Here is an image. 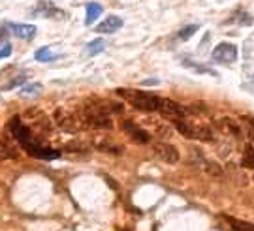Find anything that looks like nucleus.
<instances>
[{"mask_svg": "<svg viewBox=\"0 0 254 231\" xmlns=\"http://www.w3.org/2000/svg\"><path fill=\"white\" fill-rule=\"evenodd\" d=\"M218 128L224 133H228V135H234V137H243V135H245L243 124L237 122L236 118H230V116L220 118V120H218Z\"/></svg>", "mask_w": 254, "mask_h": 231, "instance_id": "12", "label": "nucleus"}, {"mask_svg": "<svg viewBox=\"0 0 254 231\" xmlns=\"http://www.w3.org/2000/svg\"><path fill=\"white\" fill-rule=\"evenodd\" d=\"M241 124H243V130H245V137L247 139H254V118L253 116H245L241 118Z\"/></svg>", "mask_w": 254, "mask_h": 231, "instance_id": "19", "label": "nucleus"}, {"mask_svg": "<svg viewBox=\"0 0 254 231\" xmlns=\"http://www.w3.org/2000/svg\"><path fill=\"white\" fill-rule=\"evenodd\" d=\"M226 220H228V224H230L232 231H254V224H251V222L237 220V218H234V216H228Z\"/></svg>", "mask_w": 254, "mask_h": 231, "instance_id": "17", "label": "nucleus"}, {"mask_svg": "<svg viewBox=\"0 0 254 231\" xmlns=\"http://www.w3.org/2000/svg\"><path fill=\"white\" fill-rule=\"evenodd\" d=\"M32 13L38 15V17L53 19V21H63V19H66V11L59 9L57 6H53V4H46V2H40L38 9H34Z\"/></svg>", "mask_w": 254, "mask_h": 231, "instance_id": "10", "label": "nucleus"}, {"mask_svg": "<svg viewBox=\"0 0 254 231\" xmlns=\"http://www.w3.org/2000/svg\"><path fill=\"white\" fill-rule=\"evenodd\" d=\"M211 58L218 64H234L237 60V47L230 42H222L213 49Z\"/></svg>", "mask_w": 254, "mask_h": 231, "instance_id": "6", "label": "nucleus"}, {"mask_svg": "<svg viewBox=\"0 0 254 231\" xmlns=\"http://www.w3.org/2000/svg\"><path fill=\"white\" fill-rule=\"evenodd\" d=\"M153 154L158 158V160L166 162V164H177L179 162V151L173 147V145H170V143H154L153 145Z\"/></svg>", "mask_w": 254, "mask_h": 231, "instance_id": "7", "label": "nucleus"}, {"mask_svg": "<svg viewBox=\"0 0 254 231\" xmlns=\"http://www.w3.org/2000/svg\"><path fill=\"white\" fill-rule=\"evenodd\" d=\"M6 27L8 30H11V34L19 38V40H34V36H36V27L34 25H17V23H6Z\"/></svg>", "mask_w": 254, "mask_h": 231, "instance_id": "11", "label": "nucleus"}, {"mask_svg": "<svg viewBox=\"0 0 254 231\" xmlns=\"http://www.w3.org/2000/svg\"><path fill=\"white\" fill-rule=\"evenodd\" d=\"M123 27V19L119 17V15H109L102 21L100 25H96V32L98 34H113V32H117L119 28Z\"/></svg>", "mask_w": 254, "mask_h": 231, "instance_id": "13", "label": "nucleus"}, {"mask_svg": "<svg viewBox=\"0 0 254 231\" xmlns=\"http://www.w3.org/2000/svg\"><path fill=\"white\" fill-rule=\"evenodd\" d=\"M175 128L179 133H183L185 137H190V139H200V141H211L213 139L211 126L198 124V122H192L189 118H183L179 122H175Z\"/></svg>", "mask_w": 254, "mask_h": 231, "instance_id": "2", "label": "nucleus"}, {"mask_svg": "<svg viewBox=\"0 0 254 231\" xmlns=\"http://www.w3.org/2000/svg\"><path fill=\"white\" fill-rule=\"evenodd\" d=\"M158 113H160L164 118L172 120L173 124L189 116L187 107H183L181 104H177V102H173V100H164V98H162V102H160V109H158Z\"/></svg>", "mask_w": 254, "mask_h": 231, "instance_id": "4", "label": "nucleus"}, {"mask_svg": "<svg viewBox=\"0 0 254 231\" xmlns=\"http://www.w3.org/2000/svg\"><path fill=\"white\" fill-rule=\"evenodd\" d=\"M198 25H187V27L185 28H181V30H179V40H183V42H187V40H190L192 38V34H196V32H198Z\"/></svg>", "mask_w": 254, "mask_h": 231, "instance_id": "21", "label": "nucleus"}, {"mask_svg": "<svg viewBox=\"0 0 254 231\" xmlns=\"http://www.w3.org/2000/svg\"><path fill=\"white\" fill-rule=\"evenodd\" d=\"M121 126H123V132H127L134 143L147 145V143L151 141V133L147 132V130H143L141 126H137L136 122H132V120H123Z\"/></svg>", "mask_w": 254, "mask_h": 231, "instance_id": "9", "label": "nucleus"}, {"mask_svg": "<svg viewBox=\"0 0 254 231\" xmlns=\"http://www.w3.org/2000/svg\"><path fill=\"white\" fill-rule=\"evenodd\" d=\"M55 120H57V124L61 126L63 130H66V132H77V130L85 128L81 122L79 113L73 115V113H68V111H64V109H57V111H55Z\"/></svg>", "mask_w": 254, "mask_h": 231, "instance_id": "5", "label": "nucleus"}, {"mask_svg": "<svg viewBox=\"0 0 254 231\" xmlns=\"http://www.w3.org/2000/svg\"><path fill=\"white\" fill-rule=\"evenodd\" d=\"M104 49H106V42H104V40H100V38H98V40H92L91 44L87 45V53L91 55V57H92V55L102 53Z\"/></svg>", "mask_w": 254, "mask_h": 231, "instance_id": "20", "label": "nucleus"}, {"mask_svg": "<svg viewBox=\"0 0 254 231\" xmlns=\"http://www.w3.org/2000/svg\"><path fill=\"white\" fill-rule=\"evenodd\" d=\"M143 85H158V79H145Z\"/></svg>", "mask_w": 254, "mask_h": 231, "instance_id": "24", "label": "nucleus"}, {"mask_svg": "<svg viewBox=\"0 0 254 231\" xmlns=\"http://www.w3.org/2000/svg\"><path fill=\"white\" fill-rule=\"evenodd\" d=\"M34 58H36L38 62H49V60L59 58V55L55 53L53 49H49V47H40L36 53H34Z\"/></svg>", "mask_w": 254, "mask_h": 231, "instance_id": "18", "label": "nucleus"}, {"mask_svg": "<svg viewBox=\"0 0 254 231\" xmlns=\"http://www.w3.org/2000/svg\"><path fill=\"white\" fill-rule=\"evenodd\" d=\"M9 55H11V45L4 44V47L0 49V58H8Z\"/></svg>", "mask_w": 254, "mask_h": 231, "instance_id": "23", "label": "nucleus"}, {"mask_svg": "<svg viewBox=\"0 0 254 231\" xmlns=\"http://www.w3.org/2000/svg\"><path fill=\"white\" fill-rule=\"evenodd\" d=\"M253 83H254V75H253Z\"/></svg>", "mask_w": 254, "mask_h": 231, "instance_id": "25", "label": "nucleus"}, {"mask_svg": "<svg viewBox=\"0 0 254 231\" xmlns=\"http://www.w3.org/2000/svg\"><path fill=\"white\" fill-rule=\"evenodd\" d=\"M241 164L249 169H254V149L253 147H247L245 149V154H243V160Z\"/></svg>", "mask_w": 254, "mask_h": 231, "instance_id": "22", "label": "nucleus"}, {"mask_svg": "<svg viewBox=\"0 0 254 231\" xmlns=\"http://www.w3.org/2000/svg\"><path fill=\"white\" fill-rule=\"evenodd\" d=\"M94 147L102 152H109V154H121V147L115 145V139H111V137H96L94 139Z\"/></svg>", "mask_w": 254, "mask_h": 231, "instance_id": "14", "label": "nucleus"}, {"mask_svg": "<svg viewBox=\"0 0 254 231\" xmlns=\"http://www.w3.org/2000/svg\"><path fill=\"white\" fill-rule=\"evenodd\" d=\"M9 133L13 135V139L21 145V147H25L28 143H34L36 141V137H34V133L32 130L28 128L25 122H23V118H19V116H13L11 120H9Z\"/></svg>", "mask_w": 254, "mask_h": 231, "instance_id": "3", "label": "nucleus"}, {"mask_svg": "<svg viewBox=\"0 0 254 231\" xmlns=\"http://www.w3.org/2000/svg\"><path fill=\"white\" fill-rule=\"evenodd\" d=\"M23 149H25V152H28L32 158H38V160H57V158L61 156L59 151H53V149H49V147H44L40 141L28 143Z\"/></svg>", "mask_w": 254, "mask_h": 231, "instance_id": "8", "label": "nucleus"}, {"mask_svg": "<svg viewBox=\"0 0 254 231\" xmlns=\"http://www.w3.org/2000/svg\"><path fill=\"white\" fill-rule=\"evenodd\" d=\"M85 8H87V17H85V25H87V27H91L94 21H98V19H100L104 8H102L98 2H89V4L85 6Z\"/></svg>", "mask_w": 254, "mask_h": 231, "instance_id": "15", "label": "nucleus"}, {"mask_svg": "<svg viewBox=\"0 0 254 231\" xmlns=\"http://www.w3.org/2000/svg\"><path fill=\"white\" fill-rule=\"evenodd\" d=\"M42 92H44V87L40 83H28V85H25L23 89L19 90V94L25 96V98H34V96H40Z\"/></svg>", "mask_w": 254, "mask_h": 231, "instance_id": "16", "label": "nucleus"}, {"mask_svg": "<svg viewBox=\"0 0 254 231\" xmlns=\"http://www.w3.org/2000/svg\"><path fill=\"white\" fill-rule=\"evenodd\" d=\"M117 94L123 100H127L130 106L137 109V111H143V113H154L160 109V102L162 98L151 94V92H141V90L134 89H117Z\"/></svg>", "mask_w": 254, "mask_h": 231, "instance_id": "1", "label": "nucleus"}]
</instances>
